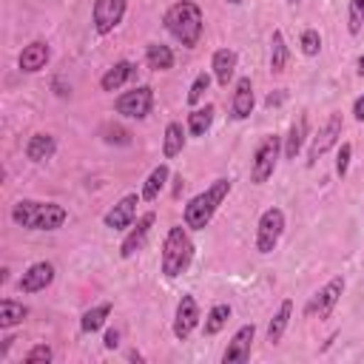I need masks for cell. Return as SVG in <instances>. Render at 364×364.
<instances>
[{
	"mask_svg": "<svg viewBox=\"0 0 364 364\" xmlns=\"http://www.w3.org/2000/svg\"><path fill=\"white\" fill-rule=\"evenodd\" d=\"M145 63L154 71H168V68H173V51L162 43H148L145 46Z\"/></svg>",
	"mask_w": 364,
	"mask_h": 364,
	"instance_id": "25",
	"label": "cell"
},
{
	"mask_svg": "<svg viewBox=\"0 0 364 364\" xmlns=\"http://www.w3.org/2000/svg\"><path fill=\"white\" fill-rule=\"evenodd\" d=\"M68 219V210L57 202L40 199H20L11 205V222L26 230H57Z\"/></svg>",
	"mask_w": 364,
	"mask_h": 364,
	"instance_id": "1",
	"label": "cell"
},
{
	"mask_svg": "<svg viewBox=\"0 0 364 364\" xmlns=\"http://www.w3.org/2000/svg\"><path fill=\"white\" fill-rule=\"evenodd\" d=\"M54 151H57V139L51 134H43V131L31 134L28 142H26V156L31 162H46V159L54 156Z\"/></svg>",
	"mask_w": 364,
	"mask_h": 364,
	"instance_id": "21",
	"label": "cell"
},
{
	"mask_svg": "<svg viewBox=\"0 0 364 364\" xmlns=\"http://www.w3.org/2000/svg\"><path fill=\"white\" fill-rule=\"evenodd\" d=\"M230 179H216L210 188H205L202 193H196L188 205H185V213H182V219H185V228L188 230H205L208 225H210V219H213V213L219 210V205L228 199V193H230Z\"/></svg>",
	"mask_w": 364,
	"mask_h": 364,
	"instance_id": "3",
	"label": "cell"
},
{
	"mask_svg": "<svg viewBox=\"0 0 364 364\" xmlns=\"http://www.w3.org/2000/svg\"><path fill=\"white\" fill-rule=\"evenodd\" d=\"M299 46H301V54H304V57H316V54L321 51V34H318L316 28H304Z\"/></svg>",
	"mask_w": 364,
	"mask_h": 364,
	"instance_id": "33",
	"label": "cell"
},
{
	"mask_svg": "<svg viewBox=\"0 0 364 364\" xmlns=\"http://www.w3.org/2000/svg\"><path fill=\"white\" fill-rule=\"evenodd\" d=\"M54 276H57V270H54L51 262H34V264H28L26 273L20 276L17 290H20V293H40V290H46V287L54 282Z\"/></svg>",
	"mask_w": 364,
	"mask_h": 364,
	"instance_id": "12",
	"label": "cell"
},
{
	"mask_svg": "<svg viewBox=\"0 0 364 364\" xmlns=\"http://www.w3.org/2000/svg\"><path fill=\"white\" fill-rule=\"evenodd\" d=\"M290 316H293V301L284 299V301L279 304V310L273 313L270 324H267V341H270V344H279V341H282V336H284V330H287V324H290Z\"/></svg>",
	"mask_w": 364,
	"mask_h": 364,
	"instance_id": "22",
	"label": "cell"
},
{
	"mask_svg": "<svg viewBox=\"0 0 364 364\" xmlns=\"http://www.w3.org/2000/svg\"><path fill=\"white\" fill-rule=\"evenodd\" d=\"M287 60H290V48L284 43V34L276 28L273 37H270V71L273 74H282L287 68Z\"/></svg>",
	"mask_w": 364,
	"mask_h": 364,
	"instance_id": "27",
	"label": "cell"
},
{
	"mask_svg": "<svg viewBox=\"0 0 364 364\" xmlns=\"http://www.w3.org/2000/svg\"><path fill=\"white\" fill-rule=\"evenodd\" d=\"M48 57H51L48 43H43V40H31L28 46H23V51H20V57H17V65H20V71L34 74V71L46 68Z\"/></svg>",
	"mask_w": 364,
	"mask_h": 364,
	"instance_id": "17",
	"label": "cell"
},
{
	"mask_svg": "<svg viewBox=\"0 0 364 364\" xmlns=\"http://www.w3.org/2000/svg\"><path fill=\"white\" fill-rule=\"evenodd\" d=\"M168 176H171V171H168V165L165 162H159L151 173H148V179H145V185H142V199L145 202H154V199H159V193H162V188H165V182H168Z\"/></svg>",
	"mask_w": 364,
	"mask_h": 364,
	"instance_id": "23",
	"label": "cell"
},
{
	"mask_svg": "<svg viewBox=\"0 0 364 364\" xmlns=\"http://www.w3.org/2000/svg\"><path fill=\"white\" fill-rule=\"evenodd\" d=\"M256 108V97H253V82L250 77H239L233 85V97H230V117L233 119H247Z\"/></svg>",
	"mask_w": 364,
	"mask_h": 364,
	"instance_id": "16",
	"label": "cell"
},
{
	"mask_svg": "<svg viewBox=\"0 0 364 364\" xmlns=\"http://www.w3.org/2000/svg\"><path fill=\"white\" fill-rule=\"evenodd\" d=\"M191 259H193V242L188 236V228H182V225L168 228L165 242H162V262H159L162 276H168V279L182 276L191 267Z\"/></svg>",
	"mask_w": 364,
	"mask_h": 364,
	"instance_id": "4",
	"label": "cell"
},
{
	"mask_svg": "<svg viewBox=\"0 0 364 364\" xmlns=\"http://www.w3.org/2000/svg\"><path fill=\"white\" fill-rule=\"evenodd\" d=\"M108 316H111V304H108V301L94 304L91 310L82 313V318H80V330H82V333H97V330L105 324Z\"/></svg>",
	"mask_w": 364,
	"mask_h": 364,
	"instance_id": "30",
	"label": "cell"
},
{
	"mask_svg": "<svg viewBox=\"0 0 364 364\" xmlns=\"http://www.w3.org/2000/svg\"><path fill=\"white\" fill-rule=\"evenodd\" d=\"M182 148H185V128L179 122H168L165 125V136H162V154H165V159L179 156Z\"/></svg>",
	"mask_w": 364,
	"mask_h": 364,
	"instance_id": "26",
	"label": "cell"
},
{
	"mask_svg": "<svg viewBox=\"0 0 364 364\" xmlns=\"http://www.w3.org/2000/svg\"><path fill=\"white\" fill-rule=\"evenodd\" d=\"M114 108H117V114H122L128 119H145L154 108V88L151 85H136L131 91H122L114 100Z\"/></svg>",
	"mask_w": 364,
	"mask_h": 364,
	"instance_id": "7",
	"label": "cell"
},
{
	"mask_svg": "<svg viewBox=\"0 0 364 364\" xmlns=\"http://www.w3.org/2000/svg\"><path fill=\"white\" fill-rule=\"evenodd\" d=\"M28 316V307L14 301V299H3L0 301V330H11L17 324H23Z\"/></svg>",
	"mask_w": 364,
	"mask_h": 364,
	"instance_id": "24",
	"label": "cell"
},
{
	"mask_svg": "<svg viewBox=\"0 0 364 364\" xmlns=\"http://www.w3.org/2000/svg\"><path fill=\"white\" fill-rule=\"evenodd\" d=\"M136 77V65L131 63V60H119V63H114L102 77H100V88L102 91H119L128 80H134Z\"/></svg>",
	"mask_w": 364,
	"mask_h": 364,
	"instance_id": "19",
	"label": "cell"
},
{
	"mask_svg": "<svg viewBox=\"0 0 364 364\" xmlns=\"http://www.w3.org/2000/svg\"><path fill=\"white\" fill-rule=\"evenodd\" d=\"M350 159H353V145H350V142H341V145H338V154H336V173H338L341 179L347 176Z\"/></svg>",
	"mask_w": 364,
	"mask_h": 364,
	"instance_id": "35",
	"label": "cell"
},
{
	"mask_svg": "<svg viewBox=\"0 0 364 364\" xmlns=\"http://www.w3.org/2000/svg\"><path fill=\"white\" fill-rule=\"evenodd\" d=\"M162 23H165L168 34H171L176 43H182L185 48H193V46L199 43V37H202V28H205L202 9H199L193 0H179V3H173V6L165 11Z\"/></svg>",
	"mask_w": 364,
	"mask_h": 364,
	"instance_id": "2",
	"label": "cell"
},
{
	"mask_svg": "<svg viewBox=\"0 0 364 364\" xmlns=\"http://www.w3.org/2000/svg\"><path fill=\"white\" fill-rule=\"evenodd\" d=\"M196 324H199V304L191 293H185L176 304V313H173V336L179 341H185L196 330Z\"/></svg>",
	"mask_w": 364,
	"mask_h": 364,
	"instance_id": "11",
	"label": "cell"
},
{
	"mask_svg": "<svg viewBox=\"0 0 364 364\" xmlns=\"http://www.w3.org/2000/svg\"><path fill=\"white\" fill-rule=\"evenodd\" d=\"M353 117H355L358 122H364V94L355 97V102H353Z\"/></svg>",
	"mask_w": 364,
	"mask_h": 364,
	"instance_id": "38",
	"label": "cell"
},
{
	"mask_svg": "<svg viewBox=\"0 0 364 364\" xmlns=\"http://www.w3.org/2000/svg\"><path fill=\"white\" fill-rule=\"evenodd\" d=\"M341 128H344V119H341V114H330L327 119H324V125L318 128V134L313 136V142H310V148H307V168H313L333 145H338V139H341Z\"/></svg>",
	"mask_w": 364,
	"mask_h": 364,
	"instance_id": "9",
	"label": "cell"
},
{
	"mask_svg": "<svg viewBox=\"0 0 364 364\" xmlns=\"http://www.w3.org/2000/svg\"><path fill=\"white\" fill-rule=\"evenodd\" d=\"M279 156H282V136L279 134L262 136V142L256 145L253 159H250V182L253 185H264L273 176V171L279 165Z\"/></svg>",
	"mask_w": 364,
	"mask_h": 364,
	"instance_id": "5",
	"label": "cell"
},
{
	"mask_svg": "<svg viewBox=\"0 0 364 364\" xmlns=\"http://www.w3.org/2000/svg\"><path fill=\"white\" fill-rule=\"evenodd\" d=\"M253 338H256V327L253 324H242L233 338L228 341L225 353H222V361L225 364H242L250 358V347H253Z\"/></svg>",
	"mask_w": 364,
	"mask_h": 364,
	"instance_id": "13",
	"label": "cell"
},
{
	"mask_svg": "<svg viewBox=\"0 0 364 364\" xmlns=\"http://www.w3.org/2000/svg\"><path fill=\"white\" fill-rule=\"evenodd\" d=\"M341 293H344V276H333L324 287H318L310 299H307V304H304V316L307 318H327L330 313H333V307L338 304V299H341Z\"/></svg>",
	"mask_w": 364,
	"mask_h": 364,
	"instance_id": "8",
	"label": "cell"
},
{
	"mask_svg": "<svg viewBox=\"0 0 364 364\" xmlns=\"http://www.w3.org/2000/svg\"><path fill=\"white\" fill-rule=\"evenodd\" d=\"M355 74L364 80V54H361V57H358V63H355Z\"/></svg>",
	"mask_w": 364,
	"mask_h": 364,
	"instance_id": "40",
	"label": "cell"
},
{
	"mask_svg": "<svg viewBox=\"0 0 364 364\" xmlns=\"http://www.w3.org/2000/svg\"><path fill=\"white\" fill-rule=\"evenodd\" d=\"M282 233H284V210L282 208H267L259 216V225H256V250L262 256L273 253Z\"/></svg>",
	"mask_w": 364,
	"mask_h": 364,
	"instance_id": "6",
	"label": "cell"
},
{
	"mask_svg": "<svg viewBox=\"0 0 364 364\" xmlns=\"http://www.w3.org/2000/svg\"><path fill=\"white\" fill-rule=\"evenodd\" d=\"M228 318H230V304H225V301L213 304V307L208 310V316H205V324H202L205 336H216V333H222V330L228 327Z\"/></svg>",
	"mask_w": 364,
	"mask_h": 364,
	"instance_id": "28",
	"label": "cell"
},
{
	"mask_svg": "<svg viewBox=\"0 0 364 364\" xmlns=\"http://www.w3.org/2000/svg\"><path fill=\"white\" fill-rule=\"evenodd\" d=\"M228 3H230V6H239V3H242V0H228Z\"/></svg>",
	"mask_w": 364,
	"mask_h": 364,
	"instance_id": "41",
	"label": "cell"
},
{
	"mask_svg": "<svg viewBox=\"0 0 364 364\" xmlns=\"http://www.w3.org/2000/svg\"><path fill=\"white\" fill-rule=\"evenodd\" d=\"M236 63H239V57H236L233 48H216V51H213V57H210V71H213V77H216V82H219L222 88L230 85V80H233V74H236Z\"/></svg>",
	"mask_w": 364,
	"mask_h": 364,
	"instance_id": "18",
	"label": "cell"
},
{
	"mask_svg": "<svg viewBox=\"0 0 364 364\" xmlns=\"http://www.w3.org/2000/svg\"><path fill=\"white\" fill-rule=\"evenodd\" d=\"M154 222H156V213L148 210V213H142V216L136 219L134 228H128V233H125V239H122V245H119V256H122V259H131L136 250H142V245H145V239H148Z\"/></svg>",
	"mask_w": 364,
	"mask_h": 364,
	"instance_id": "15",
	"label": "cell"
},
{
	"mask_svg": "<svg viewBox=\"0 0 364 364\" xmlns=\"http://www.w3.org/2000/svg\"><path fill=\"white\" fill-rule=\"evenodd\" d=\"M139 199H142V196H136V193L122 196V199L102 216L105 228H111V230H128V228L134 225V219H136V205H139Z\"/></svg>",
	"mask_w": 364,
	"mask_h": 364,
	"instance_id": "14",
	"label": "cell"
},
{
	"mask_svg": "<svg viewBox=\"0 0 364 364\" xmlns=\"http://www.w3.org/2000/svg\"><path fill=\"white\" fill-rule=\"evenodd\" d=\"M102 134H105V142H117V145H128L131 142V134L125 131V128H119V125H105L102 128Z\"/></svg>",
	"mask_w": 364,
	"mask_h": 364,
	"instance_id": "36",
	"label": "cell"
},
{
	"mask_svg": "<svg viewBox=\"0 0 364 364\" xmlns=\"http://www.w3.org/2000/svg\"><path fill=\"white\" fill-rule=\"evenodd\" d=\"M304 139H307V117L299 114V117L293 119L287 136L282 139V154H284V159H296L299 151H301V145H304Z\"/></svg>",
	"mask_w": 364,
	"mask_h": 364,
	"instance_id": "20",
	"label": "cell"
},
{
	"mask_svg": "<svg viewBox=\"0 0 364 364\" xmlns=\"http://www.w3.org/2000/svg\"><path fill=\"white\" fill-rule=\"evenodd\" d=\"M364 26V0H350L347 6V31L355 37Z\"/></svg>",
	"mask_w": 364,
	"mask_h": 364,
	"instance_id": "32",
	"label": "cell"
},
{
	"mask_svg": "<svg viewBox=\"0 0 364 364\" xmlns=\"http://www.w3.org/2000/svg\"><path fill=\"white\" fill-rule=\"evenodd\" d=\"M54 358V353H51V347L48 344H34L26 355H23V361L26 364H48Z\"/></svg>",
	"mask_w": 364,
	"mask_h": 364,
	"instance_id": "34",
	"label": "cell"
},
{
	"mask_svg": "<svg viewBox=\"0 0 364 364\" xmlns=\"http://www.w3.org/2000/svg\"><path fill=\"white\" fill-rule=\"evenodd\" d=\"M102 344H105V350H117V347H119V333H117V330H108Z\"/></svg>",
	"mask_w": 364,
	"mask_h": 364,
	"instance_id": "37",
	"label": "cell"
},
{
	"mask_svg": "<svg viewBox=\"0 0 364 364\" xmlns=\"http://www.w3.org/2000/svg\"><path fill=\"white\" fill-rule=\"evenodd\" d=\"M282 100H284V94H282V91H276V94H267V100H264V105H270V108H273V105H279Z\"/></svg>",
	"mask_w": 364,
	"mask_h": 364,
	"instance_id": "39",
	"label": "cell"
},
{
	"mask_svg": "<svg viewBox=\"0 0 364 364\" xmlns=\"http://www.w3.org/2000/svg\"><path fill=\"white\" fill-rule=\"evenodd\" d=\"M210 88V74H196L193 77V82H191V88H188V105H199L202 100H205V91Z\"/></svg>",
	"mask_w": 364,
	"mask_h": 364,
	"instance_id": "31",
	"label": "cell"
},
{
	"mask_svg": "<svg viewBox=\"0 0 364 364\" xmlns=\"http://www.w3.org/2000/svg\"><path fill=\"white\" fill-rule=\"evenodd\" d=\"M210 122H213V105L210 102L202 105V108H193L188 114V134L191 136H205L208 128H210Z\"/></svg>",
	"mask_w": 364,
	"mask_h": 364,
	"instance_id": "29",
	"label": "cell"
},
{
	"mask_svg": "<svg viewBox=\"0 0 364 364\" xmlns=\"http://www.w3.org/2000/svg\"><path fill=\"white\" fill-rule=\"evenodd\" d=\"M125 9H128V0H94V9H91L94 31L97 34H111L122 23Z\"/></svg>",
	"mask_w": 364,
	"mask_h": 364,
	"instance_id": "10",
	"label": "cell"
}]
</instances>
